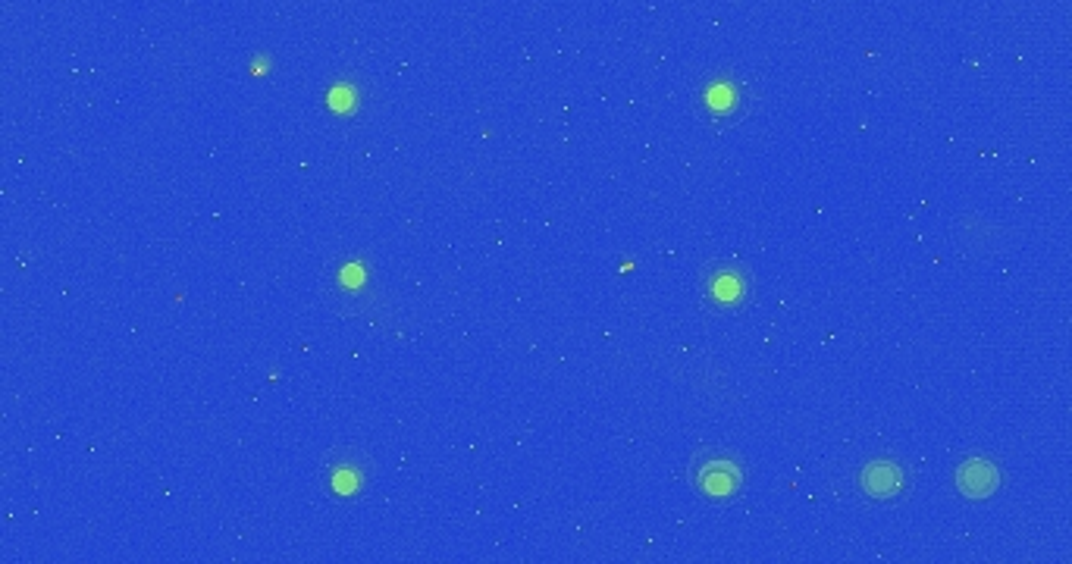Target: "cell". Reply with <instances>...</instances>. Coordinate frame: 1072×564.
I'll return each mask as SVG.
<instances>
[{
  "mask_svg": "<svg viewBox=\"0 0 1072 564\" xmlns=\"http://www.w3.org/2000/svg\"><path fill=\"white\" fill-rule=\"evenodd\" d=\"M370 480V464L358 452H336L326 464V489L336 499H355Z\"/></svg>",
  "mask_w": 1072,
  "mask_h": 564,
  "instance_id": "7a4b0ae2",
  "label": "cell"
},
{
  "mask_svg": "<svg viewBox=\"0 0 1072 564\" xmlns=\"http://www.w3.org/2000/svg\"><path fill=\"white\" fill-rule=\"evenodd\" d=\"M997 486H1000V470L985 455H972L957 467V489L966 499L982 502V499L994 496Z\"/></svg>",
  "mask_w": 1072,
  "mask_h": 564,
  "instance_id": "5b68a950",
  "label": "cell"
},
{
  "mask_svg": "<svg viewBox=\"0 0 1072 564\" xmlns=\"http://www.w3.org/2000/svg\"><path fill=\"white\" fill-rule=\"evenodd\" d=\"M859 489L878 502L897 499L906 489V470L894 458H875L859 470Z\"/></svg>",
  "mask_w": 1072,
  "mask_h": 564,
  "instance_id": "3957f363",
  "label": "cell"
},
{
  "mask_svg": "<svg viewBox=\"0 0 1072 564\" xmlns=\"http://www.w3.org/2000/svg\"><path fill=\"white\" fill-rule=\"evenodd\" d=\"M693 486L703 492L706 499H731L743 486V464L718 449H706L693 461Z\"/></svg>",
  "mask_w": 1072,
  "mask_h": 564,
  "instance_id": "6da1fadb",
  "label": "cell"
},
{
  "mask_svg": "<svg viewBox=\"0 0 1072 564\" xmlns=\"http://www.w3.org/2000/svg\"><path fill=\"white\" fill-rule=\"evenodd\" d=\"M326 107L336 116H352L361 107V88L352 79H339L326 88Z\"/></svg>",
  "mask_w": 1072,
  "mask_h": 564,
  "instance_id": "52a82bcc",
  "label": "cell"
},
{
  "mask_svg": "<svg viewBox=\"0 0 1072 564\" xmlns=\"http://www.w3.org/2000/svg\"><path fill=\"white\" fill-rule=\"evenodd\" d=\"M339 282H342V286H352V289L364 286V267H361V264H348V267L342 270Z\"/></svg>",
  "mask_w": 1072,
  "mask_h": 564,
  "instance_id": "ba28073f",
  "label": "cell"
},
{
  "mask_svg": "<svg viewBox=\"0 0 1072 564\" xmlns=\"http://www.w3.org/2000/svg\"><path fill=\"white\" fill-rule=\"evenodd\" d=\"M750 292V276L743 267L721 264L709 273L706 279V295L715 308H740Z\"/></svg>",
  "mask_w": 1072,
  "mask_h": 564,
  "instance_id": "277c9868",
  "label": "cell"
},
{
  "mask_svg": "<svg viewBox=\"0 0 1072 564\" xmlns=\"http://www.w3.org/2000/svg\"><path fill=\"white\" fill-rule=\"evenodd\" d=\"M703 107L715 120L734 116L743 107V85L734 76H712L703 85Z\"/></svg>",
  "mask_w": 1072,
  "mask_h": 564,
  "instance_id": "8992f818",
  "label": "cell"
}]
</instances>
